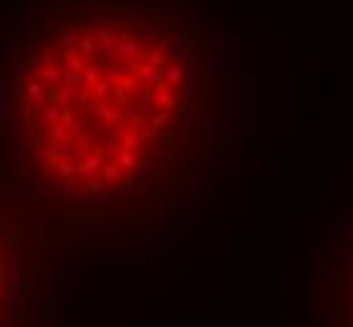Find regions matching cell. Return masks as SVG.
Here are the masks:
<instances>
[{"label":"cell","mask_w":353,"mask_h":327,"mask_svg":"<svg viewBox=\"0 0 353 327\" xmlns=\"http://www.w3.org/2000/svg\"><path fill=\"white\" fill-rule=\"evenodd\" d=\"M174 103L159 65L91 63L88 43H56L30 63L21 88L23 131L53 184L103 189L137 167L152 129Z\"/></svg>","instance_id":"obj_1"},{"label":"cell","mask_w":353,"mask_h":327,"mask_svg":"<svg viewBox=\"0 0 353 327\" xmlns=\"http://www.w3.org/2000/svg\"><path fill=\"white\" fill-rule=\"evenodd\" d=\"M8 267H6V255H3V247H0V305L6 302L8 295Z\"/></svg>","instance_id":"obj_2"}]
</instances>
